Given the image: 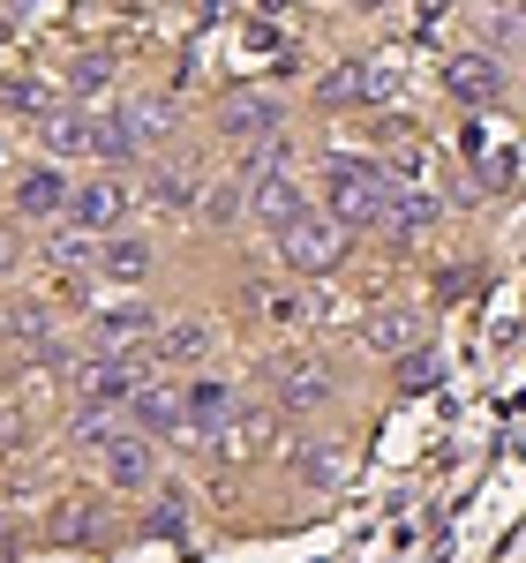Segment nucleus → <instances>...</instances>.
<instances>
[{"label":"nucleus","instance_id":"12","mask_svg":"<svg viewBox=\"0 0 526 563\" xmlns=\"http://www.w3.org/2000/svg\"><path fill=\"white\" fill-rule=\"evenodd\" d=\"M188 390V429H219V421H233L241 406H233V390L219 384V376H196V384H180Z\"/></svg>","mask_w":526,"mask_h":563},{"label":"nucleus","instance_id":"17","mask_svg":"<svg viewBox=\"0 0 526 563\" xmlns=\"http://www.w3.org/2000/svg\"><path fill=\"white\" fill-rule=\"evenodd\" d=\"M121 129H129V143L143 151V143H158V135L174 129V106H166V98H129V113H121Z\"/></svg>","mask_w":526,"mask_h":563},{"label":"nucleus","instance_id":"16","mask_svg":"<svg viewBox=\"0 0 526 563\" xmlns=\"http://www.w3.org/2000/svg\"><path fill=\"white\" fill-rule=\"evenodd\" d=\"M361 339H369V353H414V346H421V316L392 308V316H376Z\"/></svg>","mask_w":526,"mask_h":563},{"label":"nucleus","instance_id":"10","mask_svg":"<svg viewBox=\"0 0 526 563\" xmlns=\"http://www.w3.org/2000/svg\"><path fill=\"white\" fill-rule=\"evenodd\" d=\"M324 398H331L324 361H278V406H324Z\"/></svg>","mask_w":526,"mask_h":563},{"label":"nucleus","instance_id":"11","mask_svg":"<svg viewBox=\"0 0 526 563\" xmlns=\"http://www.w3.org/2000/svg\"><path fill=\"white\" fill-rule=\"evenodd\" d=\"M0 106L8 113H23V121H53L61 113V84H39V76H15V84H0Z\"/></svg>","mask_w":526,"mask_h":563},{"label":"nucleus","instance_id":"4","mask_svg":"<svg viewBox=\"0 0 526 563\" xmlns=\"http://www.w3.org/2000/svg\"><path fill=\"white\" fill-rule=\"evenodd\" d=\"M39 143L53 158H129L135 143L121 129V113H53L39 129Z\"/></svg>","mask_w":526,"mask_h":563},{"label":"nucleus","instance_id":"15","mask_svg":"<svg viewBox=\"0 0 526 563\" xmlns=\"http://www.w3.org/2000/svg\"><path fill=\"white\" fill-rule=\"evenodd\" d=\"M219 129L226 135H278V106H271V98H226Z\"/></svg>","mask_w":526,"mask_h":563},{"label":"nucleus","instance_id":"7","mask_svg":"<svg viewBox=\"0 0 526 563\" xmlns=\"http://www.w3.org/2000/svg\"><path fill=\"white\" fill-rule=\"evenodd\" d=\"M121 413H129L143 435H174V429H188V390H180V384H158V376H151V384L135 390Z\"/></svg>","mask_w":526,"mask_h":563},{"label":"nucleus","instance_id":"3","mask_svg":"<svg viewBox=\"0 0 526 563\" xmlns=\"http://www.w3.org/2000/svg\"><path fill=\"white\" fill-rule=\"evenodd\" d=\"M353 249V225H339L331 211H302L286 233H278V256L286 271H302V278H324V271H339Z\"/></svg>","mask_w":526,"mask_h":563},{"label":"nucleus","instance_id":"19","mask_svg":"<svg viewBox=\"0 0 526 563\" xmlns=\"http://www.w3.org/2000/svg\"><path fill=\"white\" fill-rule=\"evenodd\" d=\"M90 256H98L106 278H135V271L151 263V249H143V241H90Z\"/></svg>","mask_w":526,"mask_h":563},{"label":"nucleus","instance_id":"5","mask_svg":"<svg viewBox=\"0 0 526 563\" xmlns=\"http://www.w3.org/2000/svg\"><path fill=\"white\" fill-rule=\"evenodd\" d=\"M143 384H151V368H143V361H113V353H98L84 376H76V390H84L90 413H113V406H129Z\"/></svg>","mask_w":526,"mask_h":563},{"label":"nucleus","instance_id":"21","mask_svg":"<svg viewBox=\"0 0 526 563\" xmlns=\"http://www.w3.org/2000/svg\"><path fill=\"white\" fill-rule=\"evenodd\" d=\"M68 90H76V98H106V90H113V60H76V68H68Z\"/></svg>","mask_w":526,"mask_h":563},{"label":"nucleus","instance_id":"2","mask_svg":"<svg viewBox=\"0 0 526 563\" xmlns=\"http://www.w3.org/2000/svg\"><path fill=\"white\" fill-rule=\"evenodd\" d=\"M76 443L90 451V466L113 481V488H143L151 481V435L135 429L129 413L113 421V413H84L76 421Z\"/></svg>","mask_w":526,"mask_h":563},{"label":"nucleus","instance_id":"18","mask_svg":"<svg viewBox=\"0 0 526 563\" xmlns=\"http://www.w3.org/2000/svg\"><path fill=\"white\" fill-rule=\"evenodd\" d=\"M151 353H158V361H204V353H211V323H174V331L151 339Z\"/></svg>","mask_w":526,"mask_h":563},{"label":"nucleus","instance_id":"14","mask_svg":"<svg viewBox=\"0 0 526 563\" xmlns=\"http://www.w3.org/2000/svg\"><path fill=\"white\" fill-rule=\"evenodd\" d=\"M68 203H76V196H68V180H61V174H31L23 188H15V211H23V218H61Z\"/></svg>","mask_w":526,"mask_h":563},{"label":"nucleus","instance_id":"8","mask_svg":"<svg viewBox=\"0 0 526 563\" xmlns=\"http://www.w3.org/2000/svg\"><path fill=\"white\" fill-rule=\"evenodd\" d=\"M121 218H129V188H121L113 174L76 188V203H68V225H76V233H113Z\"/></svg>","mask_w":526,"mask_h":563},{"label":"nucleus","instance_id":"9","mask_svg":"<svg viewBox=\"0 0 526 563\" xmlns=\"http://www.w3.org/2000/svg\"><path fill=\"white\" fill-rule=\"evenodd\" d=\"M90 323H98V331H90L98 353H113V361H129V353H143L158 339V331H151V323H158L151 308H106V316H90Z\"/></svg>","mask_w":526,"mask_h":563},{"label":"nucleus","instance_id":"6","mask_svg":"<svg viewBox=\"0 0 526 563\" xmlns=\"http://www.w3.org/2000/svg\"><path fill=\"white\" fill-rule=\"evenodd\" d=\"M302 211H308V196L286 166H256V174H249V218H263L271 233H286Z\"/></svg>","mask_w":526,"mask_h":563},{"label":"nucleus","instance_id":"20","mask_svg":"<svg viewBox=\"0 0 526 563\" xmlns=\"http://www.w3.org/2000/svg\"><path fill=\"white\" fill-rule=\"evenodd\" d=\"M249 308L271 316V323H308V301H302V294H286V286H249Z\"/></svg>","mask_w":526,"mask_h":563},{"label":"nucleus","instance_id":"23","mask_svg":"<svg viewBox=\"0 0 526 563\" xmlns=\"http://www.w3.org/2000/svg\"><path fill=\"white\" fill-rule=\"evenodd\" d=\"M369 8H376V0H369Z\"/></svg>","mask_w":526,"mask_h":563},{"label":"nucleus","instance_id":"1","mask_svg":"<svg viewBox=\"0 0 526 563\" xmlns=\"http://www.w3.org/2000/svg\"><path fill=\"white\" fill-rule=\"evenodd\" d=\"M324 203H331V218L353 225V233H392L398 180L384 174V166H361V158H331V166H324Z\"/></svg>","mask_w":526,"mask_h":563},{"label":"nucleus","instance_id":"22","mask_svg":"<svg viewBox=\"0 0 526 563\" xmlns=\"http://www.w3.org/2000/svg\"><path fill=\"white\" fill-rule=\"evenodd\" d=\"M151 203H158V211H188V203H196V180L158 174V180H151Z\"/></svg>","mask_w":526,"mask_h":563},{"label":"nucleus","instance_id":"13","mask_svg":"<svg viewBox=\"0 0 526 563\" xmlns=\"http://www.w3.org/2000/svg\"><path fill=\"white\" fill-rule=\"evenodd\" d=\"M443 84H451L459 106H489L504 76H496V60H474V53H467V60H451V68H443Z\"/></svg>","mask_w":526,"mask_h":563}]
</instances>
